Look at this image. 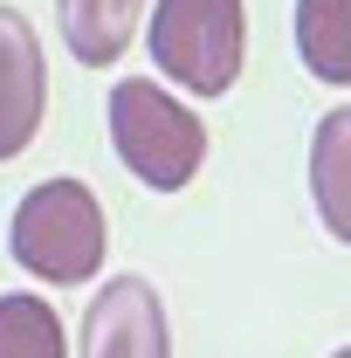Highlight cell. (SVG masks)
<instances>
[{
	"label": "cell",
	"mask_w": 351,
	"mask_h": 358,
	"mask_svg": "<svg viewBox=\"0 0 351 358\" xmlns=\"http://www.w3.org/2000/svg\"><path fill=\"white\" fill-rule=\"evenodd\" d=\"M7 248H14V262L28 275H42L55 289L89 282L96 262H103V200L83 179H42V186L21 193Z\"/></svg>",
	"instance_id": "cell-1"
},
{
	"label": "cell",
	"mask_w": 351,
	"mask_h": 358,
	"mask_svg": "<svg viewBox=\"0 0 351 358\" xmlns=\"http://www.w3.org/2000/svg\"><path fill=\"white\" fill-rule=\"evenodd\" d=\"M145 48L186 96H227L248 55V7L241 0H152Z\"/></svg>",
	"instance_id": "cell-2"
},
{
	"label": "cell",
	"mask_w": 351,
	"mask_h": 358,
	"mask_svg": "<svg viewBox=\"0 0 351 358\" xmlns=\"http://www.w3.org/2000/svg\"><path fill=\"white\" fill-rule=\"evenodd\" d=\"M110 145H117V159H124V173L138 186L179 193L200 173V159H207V124H200V110L179 103L173 90L131 76V83L110 90Z\"/></svg>",
	"instance_id": "cell-3"
},
{
	"label": "cell",
	"mask_w": 351,
	"mask_h": 358,
	"mask_svg": "<svg viewBox=\"0 0 351 358\" xmlns=\"http://www.w3.org/2000/svg\"><path fill=\"white\" fill-rule=\"evenodd\" d=\"M83 358H173L166 303L145 275H110L83 317Z\"/></svg>",
	"instance_id": "cell-4"
},
{
	"label": "cell",
	"mask_w": 351,
	"mask_h": 358,
	"mask_svg": "<svg viewBox=\"0 0 351 358\" xmlns=\"http://www.w3.org/2000/svg\"><path fill=\"white\" fill-rule=\"evenodd\" d=\"M48 110V62H42V35L28 28V14L0 7V166L21 159Z\"/></svg>",
	"instance_id": "cell-5"
},
{
	"label": "cell",
	"mask_w": 351,
	"mask_h": 358,
	"mask_svg": "<svg viewBox=\"0 0 351 358\" xmlns=\"http://www.w3.org/2000/svg\"><path fill=\"white\" fill-rule=\"evenodd\" d=\"M310 207L331 227V241L351 248V103L324 110L310 131Z\"/></svg>",
	"instance_id": "cell-6"
},
{
	"label": "cell",
	"mask_w": 351,
	"mask_h": 358,
	"mask_svg": "<svg viewBox=\"0 0 351 358\" xmlns=\"http://www.w3.org/2000/svg\"><path fill=\"white\" fill-rule=\"evenodd\" d=\"M62 14V42L83 69H110L124 48H131L138 21H145V0H55Z\"/></svg>",
	"instance_id": "cell-7"
},
{
	"label": "cell",
	"mask_w": 351,
	"mask_h": 358,
	"mask_svg": "<svg viewBox=\"0 0 351 358\" xmlns=\"http://www.w3.org/2000/svg\"><path fill=\"white\" fill-rule=\"evenodd\" d=\"M296 55L317 83H351V0H296Z\"/></svg>",
	"instance_id": "cell-8"
},
{
	"label": "cell",
	"mask_w": 351,
	"mask_h": 358,
	"mask_svg": "<svg viewBox=\"0 0 351 358\" xmlns=\"http://www.w3.org/2000/svg\"><path fill=\"white\" fill-rule=\"evenodd\" d=\"M0 358H69L62 317L28 289H7L0 296Z\"/></svg>",
	"instance_id": "cell-9"
},
{
	"label": "cell",
	"mask_w": 351,
	"mask_h": 358,
	"mask_svg": "<svg viewBox=\"0 0 351 358\" xmlns=\"http://www.w3.org/2000/svg\"><path fill=\"white\" fill-rule=\"evenodd\" d=\"M331 358H351V345H345V352H331Z\"/></svg>",
	"instance_id": "cell-10"
}]
</instances>
